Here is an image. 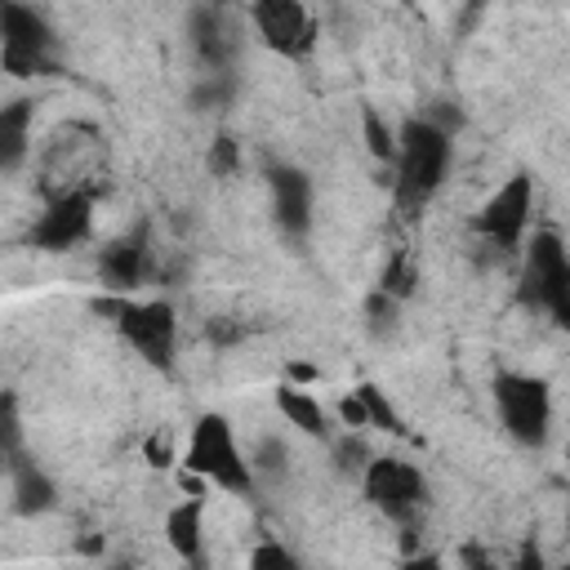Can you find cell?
Here are the masks:
<instances>
[{
  "instance_id": "6da1fadb",
  "label": "cell",
  "mask_w": 570,
  "mask_h": 570,
  "mask_svg": "<svg viewBox=\"0 0 570 570\" xmlns=\"http://www.w3.org/2000/svg\"><path fill=\"white\" fill-rule=\"evenodd\" d=\"M392 160H396V191H401V200H410V205L428 200L441 187L445 169H450V129L436 125L432 116L405 120L401 134H396Z\"/></svg>"
},
{
  "instance_id": "7a4b0ae2",
  "label": "cell",
  "mask_w": 570,
  "mask_h": 570,
  "mask_svg": "<svg viewBox=\"0 0 570 570\" xmlns=\"http://www.w3.org/2000/svg\"><path fill=\"white\" fill-rule=\"evenodd\" d=\"M183 468L205 476L209 485H218L227 494L254 490V463L245 459V450H240V441L223 414H200L191 423V436L183 445Z\"/></svg>"
},
{
  "instance_id": "3957f363",
  "label": "cell",
  "mask_w": 570,
  "mask_h": 570,
  "mask_svg": "<svg viewBox=\"0 0 570 570\" xmlns=\"http://www.w3.org/2000/svg\"><path fill=\"white\" fill-rule=\"evenodd\" d=\"M521 289L534 307L552 312L557 321L570 316V258L557 232H534L525 245V267H521Z\"/></svg>"
},
{
  "instance_id": "277c9868",
  "label": "cell",
  "mask_w": 570,
  "mask_h": 570,
  "mask_svg": "<svg viewBox=\"0 0 570 570\" xmlns=\"http://www.w3.org/2000/svg\"><path fill=\"white\" fill-rule=\"evenodd\" d=\"M494 405H499V419H503L508 436H517L521 445H539V441L548 436L552 396H548V383H543V379L503 374V379L494 383Z\"/></svg>"
},
{
  "instance_id": "5b68a950",
  "label": "cell",
  "mask_w": 570,
  "mask_h": 570,
  "mask_svg": "<svg viewBox=\"0 0 570 570\" xmlns=\"http://www.w3.org/2000/svg\"><path fill=\"white\" fill-rule=\"evenodd\" d=\"M361 485H365V499L392 521H405L423 508V472L405 459H370L361 472Z\"/></svg>"
},
{
  "instance_id": "8992f818",
  "label": "cell",
  "mask_w": 570,
  "mask_h": 570,
  "mask_svg": "<svg viewBox=\"0 0 570 570\" xmlns=\"http://www.w3.org/2000/svg\"><path fill=\"white\" fill-rule=\"evenodd\" d=\"M120 334H125V343L142 361H151L156 370H165L169 356H174V343H178V316H174V307L165 298L125 303L120 307Z\"/></svg>"
},
{
  "instance_id": "52a82bcc",
  "label": "cell",
  "mask_w": 570,
  "mask_h": 570,
  "mask_svg": "<svg viewBox=\"0 0 570 570\" xmlns=\"http://www.w3.org/2000/svg\"><path fill=\"white\" fill-rule=\"evenodd\" d=\"M530 209H534V183H530L525 174H517V178H508V183L485 200L476 227H481V236H485L490 245L512 249V245L525 236V227H530Z\"/></svg>"
},
{
  "instance_id": "ba28073f",
  "label": "cell",
  "mask_w": 570,
  "mask_h": 570,
  "mask_svg": "<svg viewBox=\"0 0 570 570\" xmlns=\"http://www.w3.org/2000/svg\"><path fill=\"white\" fill-rule=\"evenodd\" d=\"M4 36H0V58L13 76H40L49 71V49L53 36L45 31V22L31 9H4Z\"/></svg>"
},
{
  "instance_id": "9c48e42d",
  "label": "cell",
  "mask_w": 570,
  "mask_h": 570,
  "mask_svg": "<svg viewBox=\"0 0 570 570\" xmlns=\"http://www.w3.org/2000/svg\"><path fill=\"white\" fill-rule=\"evenodd\" d=\"M94 227V200L89 191H71V196H49L45 214L31 223V240L49 254L71 249L76 240H85Z\"/></svg>"
},
{
  "instance_id": "30bf717a",
  "label": "cell",
  "mask_w": 570,
  "mask_h": 570,
  "mask_svg": "<svg viewBox=\"0 0 570 570\" xmlns=\"http://www.w3.org/2000/svg\"><path fill=\"white\" fill-rule=\"evenodd\" d=\"M249 22L258 27V36L281 49V53H303L312 45V13L294 0H267L249 9Z\"/></svg>"
},
{
  "instance_id": "8fae6325",
  "label": "cell",
  "mask_w": 570,
  "mask_h": 570,
  "mask_svg": "<svg viewBox=\"0 0 570 570\" xmlns=\"http://www.w3.org/2000/svg\"><path fill=\"white\" fill-rule=\"evenodd\" d=\"M272 209H276V223L285 232H307V223H312V183H307V174L276 169L272 174Z\"/></svg>"
},
{
  "instance_id": "7c38bea8",
  "label": "cell",
  "mask_w": 570,
  "mask_h": 570,
  "mask_svg": "<svg viewBox=\"0 0 570 570\" xmlns=\"http://www.w3.org/2000/svg\"><path fill=\"white\" fill-rule=\"evenodd\" d=\"M165 543L174 548L178 561H200V552H205V508H200V499H187V503L169 508Z\"/></svg>"
},
{
  "instance_id": "4fadbf2b",
  "label": "cell",
  "mask_w": 570,
  "mask_h": 570,
  "mask_svg": "<svg viewBox=\"0 0 570 570\" xmlns=\"http://www.w3.org/2000/svg\"><path fill=\"white\" fill-rule=\"evenodd\" d=\"M142 272H147V245H142V236H129V240H116V245L102 249V276L116 289L138 285Z\"/></svg>"
},
{
  "instance_id": "5bb4252c",
  "label": "cell",
  "mask_w": 570,
  "mask_h": 570,
  "mask_svg": "<svg viewBox=\"0 0 570 570\" xmlns=\"http://www.w3.org/2000/svg\"><path fill=\"white\" fill-rule=\"evenodd\" d=\"M276 410L298 428V432H307V436H321L325 432V405L312 396V392H303V387H294V383H281L276 387Z\"/></svg>"
},
{
  "instance_id": "9a60e30c",
  "label": "cell",
  "mask_w": 570,
  "mask_h": 570,
  "mask_svg": "<svg viewBox=\"0 0 570 570\" xmlns=\"http://www.w3.org/2000/svg\"><path fill=\"white\" fill-rule=\"evenodd\" d=\"M27 129H31V107L27 102L0 107V165H18L27 156Z\"/></svg>"
},
{
  "instance_id": "2e32d148",
  "label": "cell",
  "mask_w": 570,
  "mask_h": 570,
  "mask_svg": "<svg viewBox=\"0 0 570 570\" xmlns=\"http://www.w3.org/2000/svg\"><path fill=\"white\" fill-rule=\"evenodd\" d=\"M13 499H18V508L22 512H45L49 503H53V485H49V476L36 468V463H13Z\"/></svg>"
},
{
  "instance_id": "e0dca14e",
  "label": "cell",
  "mask_w": 570,
  "mask_h": 570,
  "mask_svg": "<svg viewBox=\"0 0 570 570\" xmlns=\"http://www.w3.org/2000/svg\"><path fill=\"white\" fill-rule=\"evenodd\" d=\"M356 396H361V405H365V414H370V428H387V432H401V419H396V410H392V401L374 387V383H361L356 387Z\"/></svg>"
},
{
  "instance_id": "ac0fdd59",
  "label": "cell",
  "mask_w": 570,
  "mask_h": 570,
  "mask_svg": "<svg viewBox=\"0 0 570 570\" xmlns=\"http://www.w3.org/2000/svg\"><path fill=\"white\" fill-rule=\"evenodd\" d=\"M22 450V419H18V396L0 392V454Z\"/></svg>"
},
{
  "instance_id": "d6986e66",
  "label": "cell",
  "mask_w": 570,
  "mask_h": 570,
  "mask_svg": "<svg viewBox=\"0 0 570 570\" xmlns=\"http://www.w3.org/2000/svg\"><path fill=\"white\" fill-rule=\"evenodd\" d=\"M249 570H303V566H298V557H294L285 543L263 539V543L249 552Z\"/></svg>"
},
{
  "instance_id": "ffe728a7",
  "label": "cell",
  "mask_w": 570,
  "mask_h": 570,
  "mask_svg": "<svg viewBox=\"0 0 570 570\" xmlns=\"http://www.w3.org/2000/svg\"><path fill=\"white\" fill-rule=\"evenodd\" d=\"M365 134H370V151L379 156V160H392V151H396V138L379 125V116L374 111H365Z\"/></svg>"
},
{
  "instance_id": "44dd1931",
  "label": "cell",
  "mask_w": 570,
  "mask_h": 570,
  "mask_svg": "<svg viewBox=\"0 0 570 570\" xmlns=\"http://www.w3.org/2000/svg\"><path fill=\"white\" fill-rule=\"evenodd\" d=\"M338 419H343V428H347V432L370 428V414H365V405H361V396H356V392H347V396L338 401Z\"/></svg>"
},
{
  "instance_id": "7402d4cb",
  "label": "cell",
  "mask_w": 570,
  "mask_h": 570,
  "mask_svg": "<svg viewBox=\"0 0 570 570\" xmlns=\"http://www.w3.org/2000/svg\"><path fill=\"white\" fill-rule=\"evenodd\" d=\"M209 165L227 174V169L236 165V142H232V138H218V142H214V151H209Z\"/></svg>"
},
{
  "instance_id": "603a6c76",
  "label": "cell",
  "mask_w": 570,
  "mask_h": 570,
  "mask_svg": "<svg viewBox=\"0 0 570 570\" xmlns=\"http://www.w3.org/2000/svg\"><path fill=\"white\" fill-rule=\"evenodd\" d=\"M517 570H548V566H543V552H539L534 543H525L521 557H517Z\"/></svg>"
},
{
  "instance_id": "cb8c5ba5",
  "label": "cell",
  "mask_w": 570,
  "mask_h": 570,
  "mask_svg": "<svg viewBox=\"0 0 570 570\" xmlns=\"http://www.w3.org/2000/svg\"><path fill=\"white\" fill-rule=\"evenodd\" d=\"M401 570H441V561H436V557H414V561H405Z\"/></svg>"
}]
</instances>
